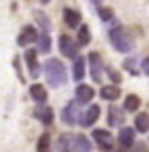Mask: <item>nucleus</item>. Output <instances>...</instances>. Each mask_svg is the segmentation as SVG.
<instances>
[{
    "instance_id": "f257e3e1",
    "label": "nucleus",
    "mask_w": 149,
    "mask_h": 152,
    "mask_svg": "<svg viewBox=\"0 0 149 152\" xmlns=\"http://www.w3.org/2000/svg\"><path fill=\"white\" fill-rule=\"evenodd\" d=\"M43 70H45V77H47V83L52 86V88H61V86H65L66 84V68L63 66V63L59 61V59H56V57H52V59H49L47 63H45V66H43Z\"/></svg>"
},
{
    "instance_id": "f03ea898",
    "label": "nucleus",
    "mask_w": 149,
    "mask_h": 152,
    "mask_svg": "<svg viewBox=\"0 0 149 152\" xmlns=\"http://www.w3.org/2000/svg\"><path fill=\"white\" fill-rule=\"evenodd\" d=\"M108 34H110V43L113 45V48H115L117 52L126 54V52H129V50L133 48V41H131L129 34H128L124 29L115 27V29H110Z\"/></svg>"
},
{
    "instance_id": "7ed1b4c3",
    "label": "nucleus",
    "mask_w": 149,
    "mask_h": 152,
    "mask_svg": "<svg viewBox=\"0 0 149 152\" xmlns=\"http://www.w3.org/2000/svg\"><path fill=\"white\" fill-rule=\"evenodd\" d=\"M92 136H94L95 143L99 145V148L103 152H111L113 150V136L108 131H104V129H94Z\"/></svg>"
},
{
    "instance_id": "20e7f679",
    "label": "nucleus",
    "mask_w": 149,
    "mask_h": 152,
    "mask_svg": "<svg viewBox=\"0 0 149 152\" xmlns=\"http://www.w3.org/2000/svg\"><path fill=\"white\" fill-rule=\"evenodd\" d=\"M58 45H59V52H61L65 57H70V59L77 57V52H79V48H77V43L74 41L70 36H59V41H58Z\"/></svg>"
},
{
    "instance_id": "39448f33",
    "label": "nucleus",
    "mask_w": 149,
    "mask_h": 152,
    "mask_svg": "<svg viewBox=\"0 0 149 152\" xmlns=\"http://www.w3.org/2000/svg\"><path fill=\"white\" fill-rule=\"evenodd\" d=\"M34 41H38V31H36L32 25H25V27L20 31L16 43H18L20 47H27V45H32Z\"/></svg>"
},
{
    "instance_id": "423d86ee",
    "label": "nucleus",
    "mask_w": 149,
    "mask_h": 152,
    "mask_svg": "<svg viewBox=\"0 0 149 152\" xmlns=\"http://www.w3.org/2000/svg\"><path fill=\"white\" fill-rule=\"evenodd\" d=\"M24 57H25L27 70H29V73H31V77L36 79L38 75H40V63H38V54H36V50H34V48H27L25 54H24Z\"/></svg>"
},
{
    "instance_id": "0eeeda50",
    "label": "nucleus",
    "mask_w": 149,
    "mask_h": 152,
    "mask_svg": "<svg viewBox=\"0 0 149 152\" xmlns=\"http://www.w3.org/2000/svg\"><path fill=\"white\" fill-rule=\"evenodd\" d=\"M88 61H90V73H92V79L95 83L101 81V73H103V61H101V56L97 52H92L88 56Z\"/></svg>"
},
{
    "instance_id": "6e6552de",
    "label": "nucleus",
    "mask_w": 149,
    "mask_h": 152,
    "mask_svg": "<svg viewBox=\"0 0 149 152\" xmlns=\"http://www.w3.org/2000/svg\"><path fill=\"white\" fill-rule=\"evenodd\" d=\"M99 115H101L99 106H97V104H92V106L81 115V125H83V127H90V125H94V124L99 120Z\"/></svg>"
},
{
    "instance_id": "1a4fd4ad",
    "label": "nucleus",
    "mask_w": 149,
    "mask_h": 152,
    "mask_svg": "<svg viewBox=\"0 0 149 152\" xmlns=\"http://www.w3.org/2000/svg\"><path fill=\"white\" fill-rule=\"evenodd\" d=\"M34 116H36L41 124H45V125L52 124V120H54V113H52V109H50L49 106H45V104L36 106V109H34Z\"/></svg>"
},
{
    "instance_id": "9d476101",
    "label": "nucleus",
    "mask_w": 149,
    "mask_h": 152,
    "mask_svg": "<svg viewBox=\"0 0 149 152\" xmlns=\"http://www.w3.org/2000/svg\"><path fill=\"white\" fill-rule=\"evenodd\" d=\"M72 148L76 152H92V143L86 136L83 134H76L72 138Z\"/></svg>"
},
{
    "instance_id": "9b49d317",
    "label": "nucleus",
    "mask_w": 149,
    "mask_h": 152,
    "mask_svg": "<svg viewBox=\"0 0 149 152\" xmlns=\"http://www.w3.org/2000/svg\"><path fill=\"white\" fill-rule=\"evenodd\" d=\"M85 66H86V59L83 56H77L72 63V75L74 81H83L85 79Z\"/></svg>"
},
{
    "instance_id": "f8f14e48",
    "label": "nucleus",
    "mask_w": 149,
    "mask_h": 152,
    "mask_svg": "<svg viewBox=\"0 0 149 152\" xmlns=\"http://www.w3.org/2000/svg\"><path fill=\"white\" fill-rule=\"evenodd\" d=\"M94 95H95V91H94V88L88 86V84H79V86L76 88V99H77V102H81V104L90 102V100L94 99Z\"/></svg>"
},
{
    "instance_id": "ddd939ff",
    "label": "nucleus",
    "mask_w": 149,
    "mask_h": 152,
    "mask_svg": "<svg viewBox=\"0 0 149 152\" xmlns=\"http://www.w3.org/2000/svg\"><path fill=\"white\" fill-rule=\"evenodd\" d=\"M63 20H65V23H66L68 27H72V29H76V27L81 25V15H79L76 9H70V7L63 9Z\"/></svg>"
},
{
    "instance_id": "4468645a",
    "label": "nucleus",
    "mask_w": 149,
    "mask_h": 152,
    "mask_svg": "<svg viewBox=\"0 0 149 152\" xmlns=\"http://www.w3.org/2000/svg\"><path fill=\"white\" fill-rule=\"evenodd\" d=\"M133 143H135V131L131 127H124L119 132V145L122 148H129L133 147Z\"/></svg>"
},
{
    "instance_id": "2eb2a0df",
    "label": "nucleus",
    "mask_w": 149,
    "mask_h": 152,
    "mask_svg": "<svg viewBox=\"0 0 149 152\" xmlns=\"http://www.w3.org/2000/svg\"><path fill=\"white\" fill-rule=\"evenodd\" d=\"M122 122H124V113L117 106H110V109H108V124L111 127H119Z\"/></svg>"
},
{
    "instance_id": "dca6fc26",
    "label": "nucleus",
    "mask_w": 149,
    "mask_h": 152,
    "mask_svg": "<svg viewBox=\"0 0 149 152\" xmlns=\"http://www.w3.org/2000/svg\"><path fill=\"white\" fill-rule=\"evenodd\" d=\"M61 116H63L65 124H68V125H74V124L77 122V107H76V104H74V102H70V104H68V106L63 109Z\"/></svg>"
},
{
    "instance_id": "f3484780",
    "label": "nucleus",
    "mask_w": 149,
    "mask_h": 152,
    "mask_svg": "<svg viewBox=\"0 0 149 152\" xmlns=\"http://www.w3.org/2000/svg\"><path fill=\"white\" fill-rule=\"evenodd\" d=\"M29 95H31V99H32L34 102H38V104H43V102L47 100V91H45V88H43L41 84H32V86L29 88Z\"/></svg>"
},
{
    "instance_id": "a211bd4d",
    "label": "nucleus",
    "mask_w": 149,
    "mask_h": 152,
    "mask_svg": "<svg viewBox=\"0 0 149 152\" xmlns=\"http://www.w3.org/2000/svg\"><path fill=\"white\" fill-rule=\"evenodd\" d=\"M101 97L104 99V100H110V102H113V100H117L119 97H120V90L117 88V86H103V90H101Z\"/></svg>"
},
{
    "instance_id": "6ab92c4d",
    "label": "nucleus",
    "mask_w": 149,
    "mask_h": 152,
    "mask_svg": "<svg viewBox=\"0 0 149 152\" xmlns=\"http://www.w3.org/2000/svg\"><path fill=\"white\" fill-rule=\"evenodd\" d=\"M135 127H136V131H140V132H147V131H149V115H147V113L136 115V118H135Z\"/></svg>"
},
{
    "instance_id": "aec40b11",
    "label": "nucleus",
    "mask_w": 149,
    "mask_h": 152,
    "mask_svg": "<svg viewBox=\"0 0 149 152\" xmlns=\"http://www.w3.org/2000/svg\"><path fill=\"white\" fill-rule=\"evenodd\" d=\"M138 107H140V97L138 95H128L126 100H124V109L129 111V113H133Z\"/></svg>"
},
{
    "instance_id": "412c9836",
    "label": "nucleus",
    "mask_w": 149,
    "mask_h": 152,
    "mask_svg": "<svg viewBox=\"0 0 149 152\" xmlns=\"http://www.w3.org/2000/svg\"><path fill=\"white\" fill-rule=\"evenodd\" d=\"M90 29L86 27V25H79V31H77V43L79 45H83V47H86L88 43H90Z\"/></svg>"
},
{
    "instance_id": "4be33fe9",
    "label": "nucleus",
    "mask_w": 149,
    "mask_h": 152,
    "mask_svg": "<svg viewBox=\"0 0 149 152\" xmlns=\"http://www.w3.org/2000/svg\"><path fill=\"white\" fill-rule=\"evenodd\" d=\"M38 48H40V52H49L50 50V36H49V32H40L38 34Z\"/></svg>"
},
{
    "instance_id": "5701e85b",
    "label": "nucleus",
    "mask_w": 149,
    "mask_h": 152,
    "mask_svg": "<svg viewBox=\"0 0 149 152\" xmlns=\"http://www.w3.org/2000/svg\"><path fill=\"white\" fill-rule=\"evenodd\" d=\"M36 152H50V136L41 134L38 140V150Z\"/></svg>"
},
{
    "instance_id": "b1692460",
    "label": "nucleus",
    "mask_w": 149,
    "mask_h": 152,
    "mask_svg": "<svg viewBox=\"0 0 149 152\" xmlns=\"http://www.w3.org/2000/svg\"><path fill=\"white\" fill-rule=\"evenodd\" d=\"M34 16L38 18V23L41 25L43 32H49V31H50V22H49L47 15H45V13H41V11H34Z\"/></svg>"
},
{
    "instance_id": "393cba45",
    "label": "nucleus",
    "mask_w": 149,
    "mask_h": 152,
    "mask_svg": "<svg viewBox=\"0 0 149 152\" xmlns=\"http://www.w3.org/2000/svg\"><path fill=\"white\" fill-rule=\"evenodd\" d=\"M50 152H70L66 138H58V141L54 143V147L50 148Z\"/></svg>"
},
{
    "instance_id": "a878e982",
    "label": "nucleus",
    "mask_w": 149,
    "mask_h": 152,
    "mask_svg": "<svg viewBox=\"0 0 149 152\" xmlns=\"http://www.w3.org/2000/svg\"><path fill=\"white\" fill-rule=\"evenodd\" d=\"M99 15H101V18H103V20H106V22H110V20L113 18L111 11H108V9H99Z\"/></svg>"
},
{
    "instance_id": "bb28decb",
    "label": "nucleus",
    "mask_w": 149,
    "mask_h": 152,
    "mask_svg": "<svg viewBox=\"0 0 149 152\" xmlns=\"http://www.w3.org/2000/svg\"><path fill=\"white\" fill-rule=\"evenodd\" d=\"M142 70H144V73L149 75V57H145V59L142 61Z\"/></svg>"
},
{
    "instance_id": "cd10ccee",
    "label": "nucleus",
    "mask_w": 149,
    "mask_h": 152,
    "mask_svg": "<svg viewBox=\"0 0 149 152\" xmlns=\"http://www.w3.org/2000/svg\"><path fill=\"white\" fill-rule=\"evenodd\" d=\"M108 72H110V75H111V79H113L115 83H120V75H119V73H115V72H113L111 68H108Z\"/></svg>"
},
{
    "instance_id": "c85d7f7f",
    "label": "nucleus",
    "mask_w": 149,
    "mask_h": 152,
    "mask_svg": "<svg viewBox=\"0 0 149 152\" xmlns=\"http://www.w3.org/2000/svg\"><path fill=\"white\" fill-rule=\"evenodd\" d=\"M133 152H145V145L144 143H136L135 148H133Z\"/></svg>"
},
{
    "instance_id": "c756f323",
    "label": "nucleus",
    "mask_w": 149,
    "mask_h": 152,
    "mask_svg": "<svg viewBox=\"0 0 149 152\" xmlns=\"http://www.w3.org/2000/svg\"><path fill=\"white\" fill-rule=\"evenodd\" d=\"M47 2H50V0H41V4H47Z\"/></svg>"
}]
</instances>
